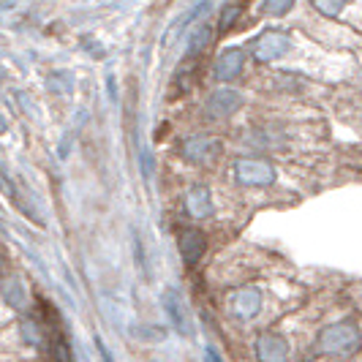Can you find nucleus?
Here are the masks:
<instances>
[{
    "instance_id": "obj_1",
    "label": "nucleus",
    "mask_w": 362,
    "mask_h": 362,
    "mask_svg": "<svg viewBox=\"0 0 362 362\" xmlns=\"http://www.w3.org/2000/svg\"><path fill=\"white\" fill-rule=\"evenodd\" d=\"M360 346V329L354 322H338V325H329L319 332L316 338V349L322 354H329V357H344V354H351L354 349Z\"/></svg>"
},
{
    "instance_id": "obj_2",
    "label": "nucleus",
    "mask_w": 362,
    "mask_h": 362,
    "mask_svg": "<svg viewBox=\"0 0 362 362\" xmlns=\"http://www.w3.org/2000/svg\"><path fill=\"white\" fill-rule=\"evenodd\" d=\"M291 47V38L281 30H264L262 36H256L251 41V54H254L256 63H272L278 57L289 52Z\"/></svg>"
},
{
    "instance_id": "obj_3",
    "label": "nucleus",
    "mask_w": 362,
    "mask_h": 362,
    "mask_svg": "<svg viewBox=\"0 0 362 362\" xmlns=\"http://www.w3.org/2000/svg\"><path fill=\"white\" fill-rule=\"evenodd\" d=\"M226 303H229V313L235 319L248 322V319H254L256 313L262 310V291L256 289V286H240V289L229 291Z\"/></svg>"
},
{
    "instance_id": "obj_4",
    "label": "nucleus",
    "mask_w": 362,
    "mask_h": 362,
    "mask_svg": "<svg viewBox=\"0 0 362 362\" xmlns=\"http://www.w3.org/2000/svg\"><path fill=\"white\" fill-rule=\"evenodd\" d=\"M235 175L243 185H256V188L270 185L275 180V169L267 161H262V158H240V161H235Z\"/></svg>"
},
{
    "instance_id": "obj_5",
    "label": "nucleus",
    "mask_w": 362,
    "mask_h": 362,
    "mask_svg": "<svg viewBox=\"0 0 362 362\" xmlns=\"http://www.w3.org/2000/svg\"><path fill=\"white\" fill-rule=\"evenodd\" d=\"M256 360L259 362H286L289 360V341L278 332H262L256 338Z\"/></svg>"
},
{
    "instance_id": "obj_6",
    "label": "nucleus",
    "mask_w": 362,
    "mask_h": 362,
    "mask_svg": "<svg viewBox=\"0 0 362 362\" xmlns=\"http://www.w3.org/2000/svg\"><path fill=\"white\" fill-rule=\"evenodd\" d=\"M221 153V145L210 136H191L182 142V156L194 163H210L216 161V156Z\"/></svg>"
},
{
    "instance_id": "obj_7",
    "label": "nucleus",
    "mask_w": 362,
    "mask_h": 362,
    "mask_svg": "<svg viewBox=\"0 0 362 362\" xmlns=\"http://www.w3.org/2000/svg\"><path fill=\"white\" fill-rule=\"evenodd\" d=\"M240 107H243V95L237 90H232V88H218V90L210 95V101H207L210 117H229V115H235Z\"/></svg>"
},
{
    "instance_id": "obj_8",
    "label": "nucleus",
    "mask_w": 362,
    "mask_h": 362,
    "mask_svg": "<svg viewBox=\"0 0 362 362\" xmlns=\"http://www.w3.org/2000/svg\"><path fill=\"white\" fill-rule=\"evenodd\" d=\"M180 256L185 264H197L202 256H204V248H207V237L199 229H182L180 232Z\"/></svg>"
},
{
    "instance_id": "obj_9",
    "label": "nucleus",
    "mask_w": 362,
    "mask_h": 362,
    "mask_svg": "<svg viewBox=\"0 0 362 362\" xmlns=\"http://www.w3.org/2000/svg\"><path fill=\"white\" fill-rule=\"evenodd\" d=\"M243 66H245V52L237 49V47H232V49H226V52L218 54L216 76L221 79V82H232V79H237V76L243 74Z\"/></svg>"
},
{
    "instance_id": "obj_10",
    "label": "nucleus",
    "mask_w": 362,
    "mask_h": 362,
    "mask_svg": "<svg viewBox=\"0 0 362 362\" xmlns=\"http://www.w3.org/2000/svg\"><path fill=\"white\" fill-rule=\"evenodd\" d=\"M163 308H166V313H169L172 325L177 327V332L191 335V319H188V310H185L182 300L175 294V291H166V294H163Z\"/></svg>"
},
{
    "instance_id": "obj_11",
    "label": "nucleus",
    "mask_w": 362,
    "mask_h": 362,
    "mask_svg": "<svg viewBox=\"0 0 362 362\" xmlns=\"http://www.w3.org/2000/svg\"><path fill=\"white\" fill-rule=\"evenodd\" d=\"M185 207L194 218H210L213 216V199H210V191L204 185H197L188 191L185 197Z\"/></svg>"
},
{
    "instance_id": "obj_12",
    "label": "nucleus",
    "mask_w": 362,
    "mask_h": 362,
    "mask_svg": "<svg viewBox=\"0 0 362 362\" xmlns=\"http://www.w3.org/2000/svg\"><path fill=\"white\" fill-rule=\"evenodd\" d=\"M197 74H199V57H185L180 63V69L175 74V88L177 93H188L194 88V82H197Z\"/></svg>"
},
{
    "instance_id": "obj_13",
    "label": "nucleus",
    "mask_w": 362,
    "mask_h": 362,
    "mask_svg": "<svg viewBox=\"0 0 362 362\" xmlns=\"http://www.w3.org/2000/svg\"><path fill=\"white\" fill-rule=\"evenodd\" d=\"M210 38H213L210 22H202L199 28L194 30V36L188 38V52H185V57H199V54L210 47Z\"/></svg>"
},
{
    "instance_id": "obj_14",
    "label": "nucleus",
    "mask_w": 362,
    "mask_h": 362,
    "mask_svg": "<svg viewBox=\"0 0 362 362\" xmlns=\"http://www.w3.org/2000/svg\"><path fill=\"white\" fill-rule=\"evenodd\" d=\"M243 14V6H226L223 11H221V33H226V30H232V25H235V19Z\"/></svg>"
},
{
    "instance_id": "obj_15",
    "label": "nucleus",
    "mask_w": 362,
    "mask_h": 362,
    "mask_svg": "<svg viewBox=\"0 0 362 362\" xmlns=\"http://www.w3.org/2000/svg\"><path fill=\"white\" fill-rule=\"evenodd\" d=\"M294 8V0H281V3H264L262 6V11L264 14H270V17H281V14H286V11H291Z\"/></svg>"
},
{
    "instance_id": "obj_16",
    "label": "nucleus",
    "mask_w": 362,
    "mask_h": 362,
    "mask_svg": "<svg viewBox=\"0 0 362 362\" xmlns=\"http://www.w3.org/2000/svg\"><path fill=\"white\" fill-rule=\"evenodd\" d=\"M313 8L316 11H322L327 17H335V14H341L344 11V3H327V0H313Z\"/></svg>"
},
{
    "instance_id": "obj_17",
    "label": "nucleus",
    "mask_w": 362,
    "mask_h": 362,
    "mask_svg": "<svg viewBox=\"0 0 362 362\" xmlns=\"http://www.w3.org/2000/svg\"><path fill=\"white\" fill-rule=\"evenodd\" d=\"M204 357H207V362H221L216 349H204Z\"/></svg>"
}]
</instances>
